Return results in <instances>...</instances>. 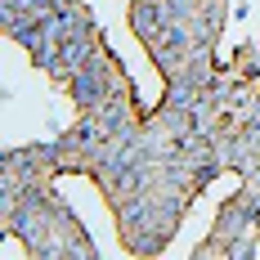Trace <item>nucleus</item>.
Masks as SVG:
<instances>
[{"mask_svg": "<svg viewBox=\"0 0 260 260\" xmlns=\"http://www.w3.org/2000/svg\"><path fill=\"white\" fill-rule=\"evenodd\" d=\"M112 85H117V72H112V58H108L104 50H94L90 63L68 81V90H72V99H77L81 112H94V108L112 94Z\"/></svg>", "mask_w": 260, "mask_h": 260, "instance_id": "1", "label": "nucleus"}, {"mask_svg": "<svg viewBox=\"0 0 260 260\" xmlns=\"http://www.w3.org/2000/svg\"><path fill=\"white\" fill-rule=\"evenodd\" d=\"M94 50H99L94 36H72V41H63V45H58V68H54V77H58V81H72L81 68L90 63V54H94Z\"/></svg>", "mask_w": 260, "mask_h": 260, "instance_id": "2", "label": "nucleus"}, {"mask_svg": "<svg viewBox=\"0 0 260 260\" xmlns=\"http://www.w3.org/2000/svg\"><path fill=\"white\" fill-rule=\"evenodd\" d=\"M130 23H135V31H139L144 41H157L161 27L171 23V9H166V0H139V5L130 9Z\"/></svg>", "mask_w": 260, "mask_h": 260, "instance_id": "3", "label": "nucleus"}]
</instances>
